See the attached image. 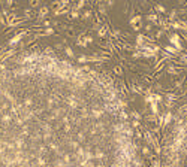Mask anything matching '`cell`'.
<instances>
[{"label":"cell","mask_w":187,"mask_h":167,"mask_svg":"<svg viewBox=\"0 0 187 167\" xmlns=\"http://www.w3.org/2000/svg\"><path fill=\"white\" fill-rule=\"evenodd\" d=\"M27 34H29V30H21V31H18L15 36H14L9 42H8V45H9V46H12V48L16 46V45L21 42V39H24V36H27Z\"/></svg>","instance_id":"obj_1"},{"label":"cell","mask_w":187,"mask_h":167,"mask_svg":"<svg viewBox=\"0 0 187 167\" xmlns=\"http://www.w3.org/2000/svg\"><path fill=\"white\" fill-rule=\"evenodd\" d=\"M48 12H50V9H48V6H42L41 9H39V14H37V15H39V18H45V16L48 15Z\"/></svg>","instance_id":"obj_2"},{"label":"cell","mask_w":187,"mask_h":167,"mask_svg":"<svg viewBox=\"0 0 187 167\" xmlns=\"http://www.w3.org/2000/svg\"><path fill=\"white\" fill-rule=\"evenodd\" d=\"M21 103L24 104V108H33V104H35V102H33V99H31V97H26V99L23 100Z\"/></svg>","instance_id":"obj_3"},{"label":"cell","mask_w":187,"mask_h":167,"mask_svg":"<svg viewBox=\"0 0 187 167\" xmlns=\"http://www.w3.org/2000/svg\"><path fill=\"white\" fill-rule=\"evenodd\" d=\"M129 116H130V120H135V121H139V120H142V116H141V114L139 112H136V110H132L129 114Z\"/></svg>","instance_id":"obj_4"},{"label":"cell","mask_w":187,"mask_h":167,"mask_svg":"<svg viewBox=\"0 0 187 167\" xmlns=\"http://www.w3.org/2000/svg\"><path fill=\"white\" fill-rule=\"evenodd\" d=\"M150 109H151V112H153V115H157L159 114V103H156V102L150 103Z\"/></svg>","instance_id":"obj_5"},{"label":"cell","mask_w":187,"mask_h":167,"mask_svg":"<svg viewBox=\"0 0 187 167\" xmlns=\"http://www.w3.org/2000/svg\"><path fill=\"white\" fill-rule=\"evenodd\" d=\"M165 51L168 52V54H171V55H175V54H177V49H175V46H174V45H168L166 46V49H165Z\"/></svg>","instance_id":"obj_6"},{"label":"cell","mask_w":187,"mask_h":167,"mask_svg":"<svg viewBox=\"0 0 187 167\" xmlns=\"http://www.w3.org/2000/svg\"><path fill=\"white\" fill-rule=\"evenodd\" d=\"M142 21V15H136L133 18H130V24L132 26H136V22H141Z\"/></svg>","instance_id":"obj_7"},{"label":"cell","mask_w":187,"mask_h":167,"mask_svg":"<svg viewBox=\"0 0 187 167\" xmlns=\"http://www.w3.org/2000/svg\"><path fill=\"white\" fill-rule=\"evenodd\" d=\"M112 72H114L115 76H121V75H123V69L120 67V66H115V67L112 69Z\"/></svg>","instance_id":"obj_8"},{"label":"cell","mask_w":187,"mask_h":167,"mask_svg":"<svg viewBox=\"0 0 187 167\" xmlns=\"http://www.w3.org/2000/svg\"><path fill=\"white\" fill-rule=\"evenodd\" d=\"M76 61L81 63V64H85V63H89V57H87V55H79V57L76 58Z\"/></svg>","instance_id":"obj_9"},{"label":"cell","mask_w":187,"mask_h":167,"mask_svg":"<svg viewBox=\"0 0 187 167\" xmlns=\"http://www.w3.org/2000/svg\"><path fill=\"white\" fill-rule=\"evenodd\" d=\"M76 140H78L79 143H84V142H85V134H84L82 131H79L78 134H76Z\"/></svg>","instance_id":"obj_10"},{"label":"cell","mask_w":187,"mask_h":167,"mask_svg":"<svg viewBox=\"0 0 187 167\" xmlns=\"http://www.w3.org/2000/svg\"><path fill=\"white\" fill-rule=\"evenodd\" d=\"M93 16V10H85L82 14V20H90Z\"/></svg>","instance_id":"obj_11"},{"label":"cell","mask_w":187,"mask_h":167,"mask_svg":"<svg viewBox=\"0 0 187 167\" xmlns=\"http://www.w3.org/2000/svg\"><path fill=\"white\" fill-rule=\"evenodd\" d=\"M147 20L150 21V22H156V21H157V15H156V14H148V15H147Z\"/></svg>","instance_id":"obj_12"},{"label":"cell","mask_w":187,"mask_h":167,"mask_svg":"<svg viewBox=\"0 0 187 167\" xmlns=\"http://www.w3.org/2000/svg\"><path fill=\"white\" fill-rule=\"evenodd\" d=\"M153 99H154V102H156V103H160L162 100V94H159V93H156V94H153Z\"/></svg>","instance_id":"obj_13"},{"label":"cell","mask_w":187,"mask_h":167,"mask_svg":"<svg viewBox=\"0 0 187 167\" xmlns=\"http://www.w3.org/2000/svg\"><path fill=\"white\" fill-rule=\"evenodd\" d=\"M154 9H156V10H159L160 14H166V9H165V8H163L162 5H156V6H154Z\"/></svg>","instance_id":"obj_14"},{"label":"cell","mask_w":187,"mask_h":167,"mask_svg":"<svg viewBox=\"0 0 187 167\" xmlns=\"http://www.w3.org/2000/svg\"><path fill=\"white\" fill-rule=\"evenodd\" d=\"M168 73H169V75H178L180 72H177V69H175V67H172V66H171V67L168 69Z\"/></svg>","instance_id":"obj_15"},{"label":"cell","mask_w":187,"mask_h":167,"mask_svg":"<svg viewBox=\"0 0 187 167\" xmlns=\"http://www.w3.org/2000/svg\"><path fill=\"white\" fill-rule=\"evenodd\" d=\"M43 33H45V36H47V34H54V28H52V27H48V28L43 30Z\"/></svg>","instance_id":"obj_16"},{"label":"cell","mask_w":187,"mask_h":167,"mask_svg":"<svg viewBox=\"0 0 187 167\" xmlns=\"http://www.w3.org/2000/svg\"><path fill=\"white\" fill-rule=\"evenodd\" d=\"M145 102H147V103H153V102H154L153 94H147V96H145Z\"/></svg>","instance_id":"obj_17"},{"label":"cell","mask_w":187,"mask_h":167,"mask_svg":"<svg viewBox=\"0 0 187 167\" xmlns=\"http://www.w3.org/2000/svg\"><path fill=\"white\" fill-rule=\"evenodd\" d=\"M70 12H72V14H70V15H72V18H78V16H79V10H76V9H72Z\"/></svg>","instance_id":"obj_18"},{"label":"cell","mask_w":187,"mask_h":167,"mask_svg":"<svg viewBox=\"0 0 187 167\" xmlns=\"http://www.w3.org/2000/svg\"><path fill=\"white\" fill-rule=\"evenodd\" d=\"M66 55H69V57L72 58L73 55H75V54H73V51L70 49V48H66Z\"/></svg>","instance_id":"obj_19"},{"label":"cell","mask_w":187,"mask_h":167,"mask_svg":"<svg viewBox=\"0 0 187 167\" xmlns=\"http://www.w3.org/2000/svg\"><path fill=\"white\" fill-rule=\"evenodd\" d=\"M151 166H153V167H162V164H160L159 160H154V161L151 163Z\"/></svg>","instance_id":"obj_20"},{"label":"cell","mask_w":187,"mask_h":167,"mask_svg":"<svg viewBox=\"0 0 187 167\" xmlns=\"http://www.w3.org/2000/svg\"><path fill=\"white\" fill-rule=\"evenodd\" d=\"M39 5H41L39 2H30V6H31V8H37Z\"/></svg>","instance_id":"obj_21"},{"label":"cell","mask_w":187,"mask_h":167,"mask_svg":"<svg viewBox=\"0 0 187 167\" xmlns=\"http://www.w3.org/2000/svg\"><path fill=\"white\" fill-rule=\"evenodd\" d=\"M138 125H139V121H132V128H133V127H138Z\"/></svg>","instance_id":"obj_22"},{"label":"cell","mask_w":187,"mask_h":167,"mask_svg":"<svg viewBox=\"0 0 187 167\" xmlns=\"http://www.w3.org/2000/svg\"><path fill=\"white\" fill-rule=\"evenodd\" d=\"M175 15H177V10H171V18H175Z\"/></svg>","instance_id":"obj_23"},{"label":"cell","mask_w":187,"mask_h":167,"mask_svg":"<svg viewBox=\"0 0 187 167\" xmlns=\"http://www.w3.org/2000/svg\"><path fill=\"white\" fill-rule=\"evenodd\" d=\"M5 5L6 6H12V5H14V2H12V0H9V2H6Z\"/></svg>","instance_id":"obj_24"},{"label":"cell","mask_w":187,"mask_h":167,"mask_svg":"<svg viewBox=\"0 0 187 167\" xmlns=\"http://www.w3.org/2000/svg\"><path fill=\"white\" fill-rule=\"evenodd\" d=\"M145 30H147V31L151 30V26H150V24H147V26H145Z\"/></svg>","instance_id":"obj_25"}]
</instances>
